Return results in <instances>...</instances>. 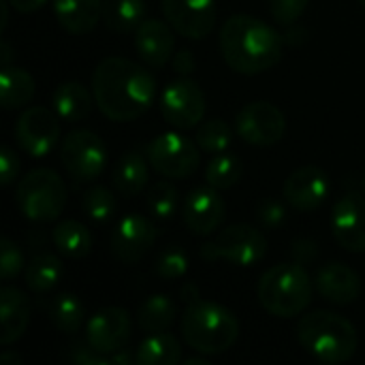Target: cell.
<instances>
[{
	"label": "cell",
	"instance_id": "obj_1",
	"mask_svg": "<svg viewBox=\"0 0 365 365\" xmlns=\"http://www.w3.org/2000/svg\"><path fill=\"white\" fill-rule=\"evenodd\" d=\"M94 103L113 122H133L150 111L156 98V81L141 64L109 56L92 75Z\"/></svg>",
	"mask_w": 365,
	"mask_h": 365
},
{
	"label": "cell",
	"instance_id": "obj_2",
	"mask_svg": "<svg viewBox=\"0 0 365 365\" xmlns=\"http://www.w3.org/2000/svg\"><path fill=\"white\" fill-rule=\"evenodd\" d=\"M282 45V34L252 15H231L220 30L222 58L240 75H259L276 66Z\"/></svg>",
	"mask_w": 365,
	"mask_h": 365
},
{
	"label": "cell",
	"instance_id": "obj_3",
	"mask_svg": "<svg viewBox=\"0 0 365 365\" xmlns=\"http://www.w3.org/2000/svg\"><path fill=\"white\" fill-rule=\"evenodd\" d=\"M182 338L192 351L216 357L237 342L240 321L229 308L216 302L192 299L182 314Z\"/></svg>",
	"mask_w": 365,
	"mask_h": 365
},
{
	"label": "cell",
	"instance_id": "obj_4",
	"mask_svg": "<svg viewBox=\"0 0 365 365\" xmlns=\"http://www.w3.org/2000/svg\"><path fill=\"white\" fill-rule=\"evenodd\" d=\"M297 340L317 361L329 365L353 359L359 346L353 323L329 310H314L306 314L297 325Z\"/></svg>",
	"mask_w": 365,
	"mask_h": 365
},
{
	"label": "cell",
	"instance_id": "obj_5",
	"mask_svg": "<svg viewBox=\"0 0 365 365\" xmlns=\"http://www.w3.org/2000/svg\"><path fill=\"white\" fill-rule=\"evenodd\" d=\"M259 304L278 319H293L312 302V280L302 263H280L267 269L257 287Z\"/></svg>",
	"mask_w": 365,
	"mask_h": 365
},
{
	"label": "cell",
	"instance_id": "obj_6",
	"mask_svg": "<svg viewBox=\"0 0 365 365\" xmlns=\"http://www.w3.org/2000/svg\"><path fill=\"white\" fill-rule=\"evenodd\" d=\"M15 201L28 220L51 222L64 212L66 184L53 169H34L19 180Z\"/></svg>",
	"mask_w": 365,
	"mask_h": 365
},
{
	"label": "cell",
	"instance_id": "obj_7",
	"mask_svg": "<svg viewBox=\"0 0 365 365\" xmlns=\"http://www.w3.org/2000/svg\"><path fill=\"white\" fill-rule=\"evenodd\" d=\"M267 255L265 235L252 225H231L201 248L205 261H225L235 267H252Z\"/></svg>",
	"mask_w": 365,
	"mask_h": 365
},
{
	"label": "cell",
	"instance_id": "obj_8",
	"mask_svg": "<svg viewBox=\"0 0 365 365\" xmlns=\"http://www.w3.org/2000/svg\"><path fill=\"white\" fill-rule=\"evenodd\" d=\"M201 148L182 133H163L148 145V160L156 173L169 180L190 178L201 165Z\"/></svg>",
	"mask_w": 365,
	"mask_h": 365
},
{
	"label": "cell",
	"instance_id": "obj_9",
	"mask_svg": "<svg viewBox=\"0 0 365 365\" xmlns=\"http://www.w3.org/2000/svg\"><path fill=\"white\" fill-rule=\"evenodd\" d=\"M64 169L77 182H94L107 165V150L103 139L86 128L71 130L60 148Z\"/></svg>",
	"mask_w": 365,
	"mask_h": 365
},
{
	"label": "cell",
	"instance_id": "obj_10",
	"mask_svg": "<svg viewBox=\"0 0 365 365\" xmlns=\"http://www.w3.org/2000/svg\"><path fill=\"white\" fill-rule=\"evenodd\" d=\"M205 107V94L190 77H178L160 94V113L165 122L180 130L199 126L203 122Z\"/></svg>",
	"mask_w": 365,
	"mask_h": 365
},
{
	"label": "cell",
	"instance_id": "obj_11",
	"mask_svg": "<svg viewBox=\"0 0 365 365\" xmlns=\"http://www.w3.org/2000/svg\"><path fill=\"white\" fill-rule=\"evenodd\" d=\"M235 130L248 145L272 148L282 141L287 133V118L274 103L255 101L240 109Z\"/></svg>",
	"mask_w": 365,
	"mask_h": 365
},
{
	"label": "cell",
	"instance_id": "obj_12",
	"mask_svg": "<svg viewBox=\"0 0 365 365\" xmlns=\"http://www.w3.org/2000/svg\"><path fill=\"white\" fill-rule=\"evenodd\" d=\"M60 139V115L47 107H28L15 122L17 145L34 158H45Z\"/></svg>",
	"mask_w": 365,
	"mask_h": 365
},
{
	"label": "cell",
	"instance_id": "obj_13",
	"mask_svg": "<svg viewBox=\"0 0 365 365\" xmlns=\"http://www.w3.org/2000/svg\"><path fill=\"white\" fill-rule=\"evenodd\" d=\"M156 237L158 231L154 218L141 214H128L115 225L109 240V248L115 261L124 265H135L154 248Z\"/></svg>",
	"mask_w": 365,
	"mask_h": 365
},
{
	"label": "cell",
	"instance_id": "obj_14",
	"mask_svg": "<svg viewBox=\"0 0 365 365\" xmlns=\"http://www.w3.org/2000/svg\"><path fill=\"white\" fill-rule=\"evenodd\" d=\"M130 336H133V319L124 308H115V306L101 308L86 323V342L94 351L109 357L124 351L130 342Z\"/></svg>",
	"mask_w": 365,
	"mask_h": 365
},
{
	"label": "cell",
	"instance_id": "obj_15",
	"mask_svg": "<svg viewBox=\"0 0 365 365\" xmlns=\"http://www.w3.org/2000/svg\"><path fill=\"white\" fill-rule=\"evenodd\" d=\"M165 19L186 38H203L216 26V0H163Z\"/></svg>",
	"mask_w": 365,
	"mask_h": 365
},
{
	"label": "cell",
	"instance_id": "obj_16",
	"mask_svg": "<svg viewBox=\"0 0 365 365\" xmlns=\"http://www.w3.org/2000/svg\"><path fill=\"white\" fill-rule=\"evenodd\" d=\"M327 195H329V178L323 169L314 165H304L295 169L282 186V197L287 205L304 214L319 210L325 203Z\"/></svg>",
	"mask_w": 365,
	"mask_h": 365
},
{
	"label": "cell",
	"instance_id": "obj_17",
	"mask_svg": "<svg viewBox=\"0 0 365 365\" xmlns=\"http://www.w3.org/2000/svg\"><path fill=\"white\" fill-rule=\"evenodd\" d=\"M331 233L349 252H365V195L349 192L336 201L331 212Z\"/></svg>",
	"mask_w": 365,
	"mask_h": 365
},
{
	"label": "cell",
	"instance_id": "obj_18",
	"mask_svg": "<svg viewBox=\"0 0 365 365\" xmlns=\"http://www.w3.org/2000/svg\"><path fill=\"white\" fill-rule=\"evenodd\" d=\"M225 210L227 205H225V199L220 197V190L212 186H201V188H195L186 197L182 216L190 233L205 237V235L216 233L222 227Z\"/></svg>",
	"mask_w": 365,
	"mask_h": 365
},
{
	"label": "cell",
	"instance_id": "obj_19",
	"mask_svg": "<svg viewBox=\"0 0 365 365\" xmlns=\"http://www.w3.org/2000/svg\"><path fill=\"white\" fill-rule=\"evenodd\" d=\"M135 49L143 64L150 68H163L173 60L175 36L173 26L160 19H143L135 30Z\"/></svg>",
	"mask_w": 365,
	"mask_h": 365
},
{
	"label": "cell",
	"instance_id": "obj_20",
	"mask_svg": "<svg viewBox=\"0 0 365 365\" xmlns=\"http://www.w3.org/2000/svg\"><path fill=\"white\" fill-rule=\"evenodd\" d=\"M317 291L336 306L353 304L361 293V280L355 269L344 263H327L317 274Z\"/></svg>",
	"mask_w": 365,
	"mask_h": 365
},
{
	"label": "cell",
	"instance_id": "obj_21",
	"mask_svg": "<svg viewBox=\"0 0 365 365\" xmlns=\"http://www.w3.org/2000/svg\"><path fill=\"white\" fill-rule=\"evenodd\" d=\"M0 344L17 342L30 323V302L17 287H2L0 291Z\"/></svg>",
	"mask_w": 365,
	"mask_h": 365
},
{
	"label": "cell",
	"instance_id": "obj_22",
	"mask_svg": "<svg viewBox=\"0 0 365 365\" xmlns=\"http://www.w3.org/2000/svg\"><path fill=\"white\" fill-rule=\"evenodd\" d=\"M58 24L71 34L92 32L103 17V0H53Z\"/></svg>",
	"mask_w": 365,
	"mask_h": 365
},
{
	"label": "cell",
	"instance_id": "obj_23",
	"mask_svg": "<svg viewBox=\"0 0 365 365\" xmlns=\"http://www.w3.org/2000/svg\"><path fill=\"white\" fill-rule=\"evenodd\" d=\"M150 160L141 152H126L113 171V188L120 197L133 199L143 192L150 180Z\"/></svg>",
	"mask_w": 365,
	"mask_h": 365
},
{
	"label": "cell",
	"instance_id": "obj_24",
	"mask_svg": "<svg viewBox=\"0 0 365 365\" xmlns=\"http://www.w3.org/2000/svg\"><path fill=\"white\" fill-rule=\"evenodd\" d=\"M94 92L79 81H64L51 94V107L64 122H81L92 109Z\"/></svg>",
	"mask_w": 365,
	"mask_h": 365
},
{
	"label": "cell",
	"instance_id": "obj_25",
	"mask_svg": "<svg viewBox=\"0 0 365 365\" xmlns=\"http://www.w3.org/2000/svg\"><path fill=\"white\" fill-rule=\"evenodd\" d=\"M36 83L26 68L19 66H2L0 71V103L6 111L21 109L34 96Z\"/></svg>",
	"mask_w": 365,
	"mask_h": 365
},
{
	"label": "cell",
	"instance_id": "obj_26",
	"mask_svg": "<svg viewBox=\"0 0 365 365\" xmlns=\"http://www.w3.org/2000/svg\"><path fill=\"white\" fill-rule=\"evenodd\" d=\"M62 276H64V265L60 257L51 252H38L30 259L26 267V287L36 295H45L58 287Z\"/></svg>",
	"mask_w": 365,
	"mask_h": 365
},
{
	"label": "cell",
	"instance_id": "obj_27",
	"mask_svg": "<svg viewBox=\"0 0 365 365\" xmlns=\"http://www.w3.org/2000/svg\"><path fill=\"white\" fill-rule=\"evenodd\" d=\"M139 365H178L182 361V346L169 331L148 334L135 351Z\"/></svg>",
	"mask_w": 365,
	"mask_h": 365
},
{
	"label": "cell",
	"instance_id": "obj_28",
	"mask_svg": "<svg viewBox=\"0 0 365 365\" xmlns=\"http://www.w3.org/2000/svg\"><path fill=\"white\" fill-rule=\"evenodd\" d=\"M53 248L66 259H83L92 250V235L77 220H62L51 231Z\"/></svg>",
	"mask_w": 365,
	"mask_h": 365
},
{
	"label": "cell",
	"instance_id": "obj_29",
	"mask_svg": "<svg viewBox=\"0 0 365 365\" xmlns=\"http://www.w3.org/2000/svg\"><path fill=\"white\" fill-rule=\"evenodd\" d=\"M145 19L143 0H103V21L109 30L128 34Z\"/></svg>",
	"mask_w": 365,
	"mask_h": 365
},
{
	"label": "cell",
	"instance_id": "obj_30",
	"mask_svg": "<svg viewBox=\"0 0 365 365\" xmlns=\"http://www.w3.org/2000/svg\"><path fill=\"white\" fill-rule=\"evenodd\" d=\"M178 314L175 302L169 295H152L148 297L137 312V325L145 334H163L169 331Z\"/></svg>",
	"mask_w": 365,
	"mask_h": 365
},
{
	"label": "cell",
	"instance_id": "obj_31",
	"mask_svg": "<svg viewBox=\"0 0 365 365\" xmlns=\"http://www.w3.org/2000/svg\"><path fill=\"white\" fill-rule=\"evenodd\" d=\"M49 321L53 327L66 336L77 334L86 323V306L77 295H58L49 306Z\"/></svg>",
	"mask_w": 365,
	"mask_h": 365
},
{
	"label": "cell",
	"instance_id": "obj_32",
	"mask_svg": "<svg viewBox=\"0 0 365 365\" xmlns=\"http://www.w3.org/2000/svg\"><path fill=\"white\" fill-rule=\"evenodd\" d=\"M178 205H180V195L178 188L167 180H158L154 182V186H150L148 195H145V207L150 212V216L158 222H167L178 214Z\"/></svg>",
	"mask_w": 365,
	"mask_h": 365
},
{
	"label": "cell",
	"instance_id": "obj_33",
	"mask_svg": "<svg viewBox=\"0 0 365 365\" xmlns=\"http://www.w3.org/2000/svg\"><path fill=\"white\" fill-rule=\"evenodd\" d=\"M242 180V163L231 154H214L205 167V182L216 190H229Z\"/></svg>",
	"mask_w": 365,
	"mask_h": 365
},
{
	"label": "cell",
	"instance_id": "obj_34",
	"mask_svg": "<svg viewBox=\"0 0 365 365\" xmlns=\"http://www.w3.org/2000/svg\"><path fill=\"white\" fill-rule=\"evenodd\" d=\"M195 141L207 154H222L231 148L233 133L225 120H207L197 126Z\"/></svg>",
	"mask_w": 365,
	"mask_h": 365
},
{
	"label": "cell",
	"instance_id": "obj_35",
	"mask_svg": "<svg viewBox=\"0 0 365 365\" xmlns=\"http://www.w3.org/2000/svg\"><path fill=\"white\" fill-rule=\"evenodd\" d=\"M81 207L83 214L94 222V225H105L115 216V207H118V199L109 188L103 186H94L90 188L83 199H81Z\"/></svg>",
	"mask_w": 365,
	"mask_h": 365
},
{
	"label": "cell",
	"instance_id": "obj_36",
	"mask_svg": "<svg viewBox=\"0 0 365 365\" xmlns=\"http://www.w3.org/2000/svg\"><path fill=\"white\" fill-rule=\"evenodd\" d=\"M188 267H190L188 255L178 246L165 248L154 261V274L160 280H180L188 274Z\"/></svg>",
	"mask_w": 365,
	"mask_h": 365
},
{
	"label": "cell",
	"instance_id": "obj_37",
	"mask_svg": "<svg viewBox=\"0 0 365 365\" xmlns=\"http://www.w3.org/2000/svg\"><path fill=\"white\" fill-rule=\"evenodd\" d=\"M24 269V255L17 244L9 237L0 242V276L4 280H13Z\"/></svg>",
	"mask_w": 365,
	"mask_h": 365
},
{
	"label": "cell",
	"instance_id": "obj_38",
	"mask_svg": "<svg viewBox=\"0 0 365 365\" xmlns=\"http://www.w3.org/2000/svg\"><path fill=\"white\" fill-rule=\"evenodd\" d=\"M272 4V15L280 26H293L302 19L306 13L310 0H269Z\"/></svg>",
	"mask_w": 365,
	"mask_h": 365
},
{
	"label": "cell",
	"instance_id": "obj_39",
	"mask_svg": "<svg viewBox=\"0 0 365 365\" xmlns=\"http://www.w3.org/2000/svg\"><path fill=\"white\" fill-rule=\"evenodd\" d=\"M257 218H259V222H261L263 227H267V229H278V227L284 222V218H287V210H284V205H282L280 201L267 199V201H263V203L257 207Z\"/></svg>",
	"mask_w": 365,
	"mask_h": 365
},
{
	"label": "cell",
	"instance_id": "obj_40",
	"mask_svg": "<svg viewBox=\"0 0 365 365\" xmlns=\"http://www.w3.org/2000/svg\"><path fill=\"white\" fill-rule=\"evenodd\" d=\"M19 175V160L11 148H2L0 152V182L2 186H11Z\"/></svg>",
	"mask_w": 365,
	"mask_h": 365
},
{
	"label": "cell",
	"instance_id": "obj_41",
	"mask_svg": "<svg viewBox=\"0 0 365 365\" xmlns=\"http://www.w3.org/2000/svg\"><path fill=\"white\" fill-rule=\"evenodd\" d=\"M71 359L79 365H113L109 355H103V353L94 351L88 342H86V346H73Z\"/></svg>",
	"mask_w": 365,
	"mask_h": 365
},
{
	"label": "cell",
	"instance_id": "obj_42",
	"mask_svg": "<svg viewBox=\"0 0 365 365\" xmlns=\"http://www.w3.org/2000/svg\"><path fill=\"white\" fill-rule=\"evenodd\" d=\"M293 257L297 263H312L317 259V246L312 240H299L295 246H293Z\"/></svg>",
	"mask_w": 365,
	"mask_h": 365
},
{
	"label": "cell",
	"instance_id": "obj_43",
	"mask_svg": "<svg viewBox=\"0 0 365 365\" xmlns=\"http://www.w3.org/2000/svg\"><path fill=\"white\" fill-rule=\"evenodd\" d=\"M173 68L178 75L182 77H188L192 71H195V60H192V53L190 51H180L175 58H173Z\"/></svg>",
	"mask_w": 365,
	"mask_h": 365
},
{
	"label": "cell",
	"instance_id": "obj_44",
	"mask_svg": "<svg viewBox=\"0 0 365 365\" xmlns=\"http://www.w3.org/2000/svg\"><path fill=\"white\" fill-rule=\"evenodd\" d=\"M9 4L19 13H34L47 4V0H9Z\"/></svg>",
	"mask_w": 365,
	"mask_h": 365
},
{
	"label": "cell",
	"instance_id": "obj_45",
	"mask_svg": "<svg viewBox=\"0 0 365 365\" xmlns=\"http://www.w3.org/2000/svg\"><path fill=\"white\" fill-rule=\"evenodd\" d=\"M289 28V32L282 36L287 43H291V45H299V43H304L306 38H308V32H306V28H302V26H297V24H293V26H287Z\"/></svg>",
	"mask_w": 365,
	"mask_h": 365
},
{
	"label": "cell",
	"instance_id": "obj_46",
	"mask_svg": "<svg viewBox=\"0 0 365 365\" xmlns=\"http://www.w3.org/2000/svg\"><path fill=\"white\" fill-rule=\"evenodd\" d=\"M11 58H13V51H11V45L6 41L0 43V62L2 66H9L11 64Z\"/></svg>",
	"mask_w": 365,
	"mask_h": 365
},
{
	"label": "cell",
	"instance_id": "obj_47",
	"mask_svg": "<svg viewBox=\"0 0 365 365\" xmlns=\"http://www.w3.org/2000/svg\"><path fill=\"white\" fill-rule=\"evenodd\" d=\"M21 364V357L17 353H4L0 355V365H19Z\"/></svg>",
	"mask_w": 365,
	"mask_h": 365
},
{
	"label": "cell",
	"instance_id": "obj_48",
	"mask_svg": "<svg viewBox=\"0 0 365 365\" xmlns=\"http://www.w3.org/2000/svg\"><path fill=\"white\" fill-rule=\"evenodd\" d=\"M184 364L186 365H210V361H207L205 357H188Z\"/></svg>",
	"mask_w": 365,
	"mask_h": 365
},
{
	"label": "cell",
	"instance_id": "obj_49",
	"mask_svg": "<svg viewBox=\"0 0 365 365\" xmlns=\"http://www.w3.org/2000/svg\"><path fill=\"white\" fill-rule=\"evenodd\" d=\"M361 192L365 195V173H364V178H361Z\"/></svg>",
	"mask_w": 365,
	"mask_h": 365
},
{
	"label": "cell",
	"instance_id": "obj_50",
	"mask_svg": "<svg viewBox=\"0 0 365 365\" xmlns=\"http://www.w3.org/2000/svg\"><path fill=\"white\" fill-rule=\"evenodd\" d=\"M359 4H361V6H364V9H365V0H359Z\"/></svg>",
	"mask_w": 365,
	"mask_h": 365
}]
</instances>
